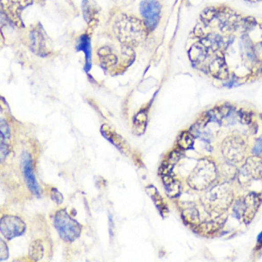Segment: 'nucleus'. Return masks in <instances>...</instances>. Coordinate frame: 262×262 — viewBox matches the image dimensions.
I'll return each mask as SVG.
<instances>
[{
  "mask_svg": "<svg viewBox=\"0 0 262 262\" xmlns=\"http://www.w3.org/2000/svg\"><path fill=\"white\" fill-rule=\"evenodd\" d=\"M224 154L230 161H240L244 158V144L240 139H232L226 144H224Z\"/></svg>",
  "mask_w": 262,
  "mask_h": 262,
  "instance_id": "nucleus-9",
  "label": "nucleus"
},
{
  "mask_svg": "<svg viewBox=\"0 0 262 262\" xmlns=\"http://www.w3.org/2000/svg\"><path fill=\"white\" fill-rule=\"evenodd\" d=\"M0 131H1V141L5 142V140L9 139V137H10V129H9L8 124H7L6 121H4V119H2L1 122H0Z\"/></svg>",
  "mask_w": 262,
  "mask_h": 262,
  "instance_id": "nucleus-15",
  "label": "nucleus"
},
{
  "mask_svg": "<svg viewBox=\"0 0 262 262\" xmlns=\"http://www.w3.org/2000/svg\"><path fill=\"white\" fill-rule=\"evenodd\" d=\"M53 225L60 237L68 243H72L80 237L81 225L68 214L65 209H61L53 216Z\"/></svg>",
  "mask_w": 262,
  "mask_h": 262,
  "instance_id": "nucleus-3",
  "label": "nucleus"
},
{
  "mask_svg": "<svg viewBox=\"0 0 262 262\" xmlns=\"http://www.w3.org/2000/svg\"><path fill=\"white\" fill-rule=\"evenodd\" d=\"M215 167L214 164L209 161H204L199 164L190 176V184L196 189H204L211 185L215 178Z\"/></svg>",
  "mask_w": 262,
  "mask_h": 262,
  "instance_id": "nucleus-4",
  "label": "nucleus"
},
{
  "mask_svg": "<svg viewBox=\"0 0 262 262\" xmlns=\"http://www.w3.org/2000/svg\"><path fill=\"white\" fill-rule=\"evenodd\" d=\"M43 247L39 240L33 242L29 248V256L31 257V260H39L43 257Z\"/></svg>",
  "mask_w": 262,
  "mask_h": 262,
  "instance_id": "nucleus-13",
  "label": "nucleus"
},
{
  "mask_svg": "<svg viewBox=\"0 0 262 262\" xmlns=\"http://www.w3.org/2000/svg\"><path fill=\"white\" fill-rule=\"evenodd\" d=\"M99 57H100L102 63L104 64L106 67H112L117 63V57L113 54V52L111 51L109 48L104 47L100 49Z\"/></svg>",
  "mask_w": 262,
  "mask_h": 262,
  "instance_id": "nucleus-12",
  "label": "nucleus"
},
{
  "mask_svg": "<svg viewBox=\"0 0 262 262\" xmlns=\"http://www.w3.org/2000/svg\"><path fill=\"white\" fill-rule=\"evenodd\" d=\"M21 166L25 180L27 182L29 189L35 196H40V188L35 180V174L33 171L32 158L31 155L26 151L21 155Z\"/></svg>",
  "mask_w": 262,
  "mask_h": 262,
  "instance_id": "nucleus-7",
  "label": "nucleus"
},
{
  "mask_svg": "<svg viewBox=\"0 0 262 262\" xmlns=\"http://www.w3.org/2000/svg\"><path fill=\"white\" fill-rule=\"evenodd\" d=\"M31 0H1L3 11L13 23L20 25V12L28 6Z\"/></svg>",
  "mask_w": 262,
  "mask_h": 262,
  "instance_id": "nucleus-8",
  "label": "nucleus"
},
{
  "mask_svg": "<svg viewBox=\"0 0 262 262\" xmlns=\"http://www.w3.org/2000/svg\"><path fill=\"white\" fill-rule=\"evenodd\" d=\"M1 161L4 162V158H6L7 155L8 154V147L5 142L1 141Z\"/></svg>",
  "mask_w": 262,
  "mask_h": 262,
  "instance_id": "nucleus-17",
  "label": "nucleus"
},
{
  "mask_svg": "<svg viewBox=\"0 0 262 262\" xmlns=\"http://www.w3.org/2000/svg\"><path fill=\"white\" fill-rule=\"evenodd\" d=\"M0 228L4 237L8 239H12L13 237L23 235L26 231L27 226L23 220L19 217L6 215L2 217Z\"/></svg>",
  "mask_w": 262,
  "mask_h": 262,
  "instance_id": "nucleus-6",
  "label": "nucleus"
},
{
  "mask_svg": "<svg viewBox=\"0 0 262 262\" xmlns=\"http://www.w3.org/2000/svg\"><path fill=\"white\" fill-rule=\"evenodd\" d=\"M31 43L33 51L38 53L39 55H43L46 53L45 50V40L42 33L39 29L33 30L31 33Z\"/></svg>",
  "mask_w": 262,
  "mask_h": 262,
  "instance_id": "nucleus-10",
  "label": "nucleus"
},
{
  "mask_svg": "<svg viewBox=\"0 0 262 262\" xmlns=\"http://www.w3.org/2000/svg\"><path fill=\"white\" fill-rule=\"evenodd\" d=\"M192 68L225 86L262 76V19L227 4L203 8L187 48Z\"/></svg>",
  "mask_w": 262,
  "mask_h": 262,
  "instance_id": "nucleus-1",
  "label": "nucleus"
},
{
  "mask_svg": "<svg viewBox=\"0 0 262 262\" xmlns=\"http://www.w3.org/2000/svg\"><path fill=\"white\" fill-rule=\"evenodd\" d=\"M143 18V23L148 31H154L158 27L161 18L162 7L156 0H143L139 6Z\"/></svg>",
  "mask_w": 262,
  "mask_h": 262,
  "instance_id": "nucleus-5",
  "label": "nucleus"
},
{
  "mask_svg": "<svg viewBox=\"0 0 262 262\" xmlns=\"http://www.w3.org/2000/svg\"><path fill=\"white\" fill-rule=\"evenodd\" d=\"M51 198L57 204H61L62 203V201H63V196L61 194V192L57 190V189H56V188L52 189Z\"/></svg>",
  "mask_w": 262,
  "mask_h": 262,
  "instance_id": "nucleus-16",
  "label": "nucleus"
},
{
  "mask_svg": "<svg viewBox=\"0 0 262 262\" xmlns=\"http://www.w3.org/2000/svg\"><path fill=\"white\" fill-rule=\"evenodd\" d=\"M145 23L130 16H122L114 24L117 39L126 47L137 46L145 40L147 35Z\"/></svg>",
  "mask_w": 262,
  "mask_h": 262,
  "instance_id": "nucleus-2",
  "label": "nucleus"
},
{
  "mask_svg": "<svg viewBox=\"0 0 262 262\" xmlns=\"http://www.w3.org/2000/svg\"><path fill=\"white\" fill-rule=\"evenodd\" d=\"M255 151L256 152H261L262 151V137L260 138V140L258 142L256 147H255Z\"/></svg>",
  "mask_w": 262,
  "mask_h": 262,
  "instance_id": "nucleus-18",
  "label": "nucleus"
},
{
  "mask_svg": "<svg viewBox=\"0 0 262 262\" xmlns=\"http://www.w3.org/2000/svg\"><path fill=\"white\" fill-rule=\"evenodd\" d=\"M77 49L79 51L84 52L85 55V68L87 71L91 68V45L90 39L87 35H82L78 42Z\"/></svg>",
  "mask_w": 262,
  "mask_h": 262,
  "instance_id": "nucleus-11",
  "label": "nucleus"
},
{
  "mask_svg": "<svg viewBox=\"0 0 262 262\" xmlns=\"http://www.w3.org/2000/svg\"><path fill=\"white\" fill-rule=\"evenodd\" d=\"M179 145L184 148V149H188L192 147V144L194 143L193 137L191 134L188 132H184L181 134L178 140Z\"/></svg>",
  "mask_w": 262,
  "mask_h": 262,
  "instance_id": "nucleus-14",
  "label": "nucleus"
},
{
  "mask_svg": "<svg viewBox=\"0 0 262 262\" xmlns=\"http://www.w3.org/2000/svg\"><path fill=\"white\" fill-rule=\"evenodd\" d=\"M245 2L250 3V4H258V3H262V0H244Z\"/></svg>",
  "mask_w": 262,
  "mask_h": 262,
  "instance_id": "nucleus-19",
  "label": "nucleus"
}]
</instances>
